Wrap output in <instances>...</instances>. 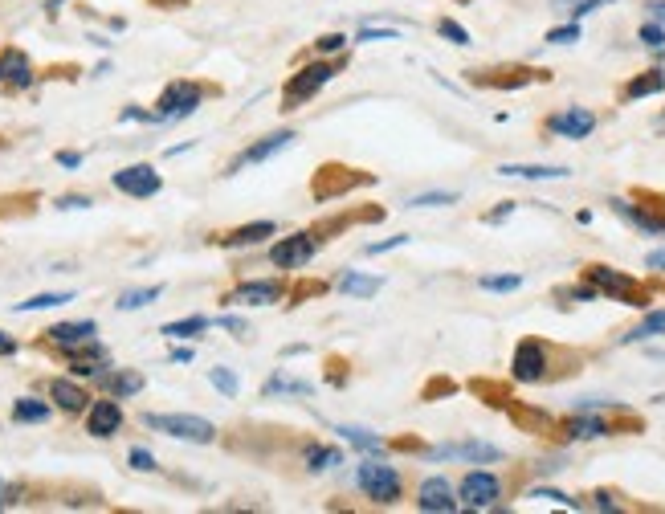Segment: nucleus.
<instances>
[{"label": "nucleus", "mask_w": 665, "mask_h": 514, "mask_svg": "<svg viewBox=\"0 0 665 514\" xmlns=\"http://www.w3.org/2000/svg\"><path fill=\"white\" fill-rule=\"evenodd\" d=\"M584 278L596 286V294H608V298H617V302H629V306H649V302H653L649 290H645L637 278L612 270V266H588Z\"/></svg>", "instance_id": "f257e3e1"}, {"label": "nucleus", "mask_w": 665, "mask_h": 514, "mask_svg": "<svg viewBox=\"0 0 665 514\" xmlns=\"http://www.w3.org/2000/svg\"><path fill=\"white\" fill-rule=\"evenodd\" d=\"M143 425L156 433H168V437H180V441H192V445H209L217 437L213 421L192 417V413H147Z\"/></svg>", "instance_id": "f03ea898"}, {"label": "nucleus", "mask_w": 665, "mask_h": 514, "mask_svg": "<svg viewBox=\"0 0 665 514\" xmlns=\"http://www.w3.org/2000/svg\"><path fill=\"white\" fill-rule=\"evenodd\" d=\"M335 74H339V66H331V62H315V66L290 74V82H286V90H282V111H298L302 102L315 98Z\"/></svg>", "instance_id": "7ed1b4c3"}, {"label": "nucleus", "mask_w": 665, "mask_h": 514, "mask_svg": "<svg viewBox=\"0 0 665 514\" xmlns=\"http://www.w3.org/2000/svg\"><path fill=\"white\" fill-rule=\"evenodd\" d=\"M204 102V86H196V82H168L164 86V94H160V102H156V119L160 123H168V119H184V115H192L196 107Z\"/></svg>", "instance_id": "20e7f679"}, {"label": "nucleus", "mask_w": 665, "mask_h": 514, "mask_svg": "<svg viewBox=\"0 0 665 514\" xmlns=\"http://www.w3.org/2000/svg\"><path fill=\"white\" fill-rule=\"evenodd\" d=\"M355 482H360V490L380 506H392L400 498V474L392 466H380V461H364V466L355 470Z\"/></svg>", "instance_id": "39448f33"}, {"label": "nucleus", "mask_w": 665, "mask_h": 514, "mask_svg": "<svg viewBox=\"0 0 665 514\" xmlns=\"http://www.w3.org/2000/svg\"><path fill=\"white\" fill-rule=\"evenodd\" d=\"M547 368H551V351H547V343H539V339H523V343L515 347V359H510V376H515L519 384H539V380L547 376Z\"/></svg>", "instance_id": "423d86ee"}, {"label": "nucleus", "mask_w": 665, "mask_h": 514, "mask_svg": "<svg viewBox=\"0 0 665 514\" xmlns=\"http://www.w3.org/2000/svg\"><path fill=\"white\" fill-rule=\"evenodd\" d=\"M360 184H372V176H368V172H355V168L327 164V168L315 172L311 192H315V200H335V196H343V192H351V188H360Z\"/></svg>", "instance_id": "0eeeda50"}, {"label": "nucleus", "mask_w": 665, "mask_h": 514, "mask_svg": "<svg viewBox=\"0 0 665 514\" xmlns=\"http://www.w3.org/2000/svg\"><path fill=\"white\" fill-rule=\"evenodd\" d=\"M462 498V506H470V510H490L498 498H502V482L490 474V470H474V474H466L462 478V490H457Z\"/></svg>", "instance_id": "6e6552de"}, {"label": "nucleus", "mask_w": 665, "mask_h": 514, "mask_svg": "<svg viewBox=\"0 0 665 514\" xmlns=\"http://www.w3.org/2000/svg\"><path fill=\"white\" fill-rule=\"evenodd\" d=\"M315 249H319L315 233H294V237H282V241L270 249V262H274L278 270H298V266L311 262Z\"/></svg>", "instance_id": "1a4fd4ad"}, {"label": "nucleus", "mask_w": 665, "mask_h": 514, "mask_svg": "<svg viewBox=\"0 0 665 514\" xmlns=\"http://www.w3.org/2000/svg\"><path fill=\"white\" fill-rule=\"evenodd\" d=\"M123 196H135V200H147V196H156L160 188H164V180H160V172L151 168V164H135V168H123V172H115V180H111Z\"/></svg>", "instance_id": "9d476101"}, {"label": "nucleus", "mask_w": 665, "mask_h": 514, "mask_svg": "<svg viewBox=\"0 0 665 514\" xmlns=\"http://www.w3.org/2000/svg\"><path fill=\"white\" fill-rule=\"evenodd\" d=\"M294 143V131H274V135H266V139H258V143H249L241 156L229 164V176L233 172H241V168H249V164H266L270 156H278V151H286Z\"/></svg>", "instance_id": "9b49d317"}, {"label": "nucleus", "mask_w": 665, "mask_h": 514, "mask_svg": "<svg viewBox=\"0 0 665 514\" xmlns=\"http://www.w3.org/2000/svg\"><path fill=\"white\" fill-rule=\"evenodd\" d=\"M429 457H437V461L457 457V461H482V466H490V461H502V449L490 445V441H453V445L429 449Z\"/></svg>", "instance_id": "f8f14e48"}, {"label": "nucleus", "mask_w": 665, "mask_h": 514, "mask_svg": "<svg viewBox=\"0 0 665 514\" xmlns=\"http://www.w3.org/2000/svg\"><path fill=\"white\" fill-rule=\"evenodd\" d=\"M417 506L425 514H453L462 502H457V494H453V486L445 478H425L421 490H417Z\"/></svg>", "instance_id": "ddd939ff"}, {"label": "nucleus", "mask_w": 665, "mask_h": 514, "mask_svg": "<svg viewBox=\"0 0 665 514\" xmlns=\"http://www.w3.org/2000/svg\"><path fill=\"white\" fill-rule=\"evenodd\" d=\"M547 131L564 135V139H588L596 131V115L588 107H572V111H559L547 119Z\"/></svg>", "instance_id": "4468645a"}, {"label": "nucleus", "mask_w": 665, "mask_h": 514, "mask_svg": "<svg viewBox=\"0 0 665 514\" xmlns=\"http://www.w3.org/2000/svg\"><path fill=\"white\" fill-rule=\"evenodd\" d=\"M282 298H286V286L274 282V278H266V282H245V286H237L225 302H233V306H274V302H282Z\"/></svg>", "instance_id": "2eb2a0df"}, {"label": "nucleus", "mask_w": 665, "mask_h": 514, "mask_svg": "<svg viewBox=\"0 0 665 514\" xmlns=\"http://www.w3.org/2000/svg\"><path fill=\"white\" fill-rule=\"evenodd\" d=\"M608 433H617V425L604 421V417H596L592 408H580L576 417L564 421V437H568V441H600V437H608Z\"/></svg>", "instance_id": "dca6fc26"}, {"label": "nucleus", "mask_w": 665, "mask_h": 514, "mask_svg": "<svg viewBox=\"0 0 665 514\" xmlns=\"http://www.w3.org/2000/svg\"><path fill=\"white\" fill-rule=\"evenodd\" d=\"M123 425V408L115 400H94L86 413V433L90 437H115Z\"/></svg>", "instance_id": "f3484780"}, {"label": "nucleus", "mask_w": 665, "mask_h": 514, "mask_svg": "<svg viewBox=\"0 0 665 514\" xmlns=\"http://www.w3.org/2000/svg\"><path fill=\"white\" fill-rule=\"evenodd\" d=\"M547 78L543 70H527V66H506V70H486V74H474V82L482 86H494V90H519L527 82H539Z\"/></svg>", "instance_id": "a211bd4d"}, {"label": "nucleus", "mask_w": 665, "mask_h": 514, "mask_svg": "<svg viewBox=\"0 0 665 514\" xmlns=\"http://www.w3.org/2000/svg\"><path fill=\"white\" fill-rule=\"evenodd\" d=\"M66 355H70V372H74V376H98L102 368L111 364L107 347H98L94 339H90V343H82V347H74V351H66Z\"/></svg>", "instance_id": "6ab92c4d"}, {"label": "nucleus", "mask_w": 665, "mask_h": 514, "mask_svg": "<svg viewBox=\"0 0 665 514\" xmlns=\"http://www.w3.org/2000/svg\"><path fill=\"white\" fill-rule=\"evenodd\" d=\"M0 86H13V90L33 86V66L21 49H5V54H0Z\"/></svg>", "instance_id": "aec40b11"}, {"label": "nucleus", "mask_w": 665, "mask_h": 514, "mask_svg": "<svg viewBox=\"0 0 665 514\" xmlns=\"http://www.w3.org/2000/svg\"><path fill=\"white\" fill-rule=\"evenodd\" d=\"M510 421H515L523 433H535V437H551L555 433V421L543 413V408H531V404H506Z\"/></svg>", "instance_id": "412c9836"}, {"label": "nucleus", "mask_w": 665, "mask_h": 514, "mask_svg": "<svg viewBox=\"0 0 665 514\" xmlns=\"http://www.w3.org/2000/svg\"><path fill=\"white\" fill-rule=\"evenodd\" d=\"M612 204V213L617 217H625L629 225H637L641 233H653V237H665V217H657V213H649V209H637V204H629V200H608Z\"/></svg>", "instance_id": "4be33fe9"}, {"label": "nucleus", "mask_w": 665, "mask_h": 514, "mask_svg": "<svg viewBox=\"0 0 665 514\" xmlns=\"http://www.w3.org/2000/svg\"><path fill=\"white\" fill-rule=\"evenodd\" d=\"M45 335H49V343H54V347H62V351H74V347L90 343V339L98 335V327H94L90 319H82V323H58V327H49Z\"/></svg>", "instance_id": "5701e85b"}, {"label": "nucleus", "mask_w": 665, "mask_h": 514, "mask_svg": "<svg viewBox=\"0 0 665 514\" xmlns=\"http://www.w3.org/2000/svg\"><path fill=\"white\" fill-rule=\"evenodd\" d=\"M498 176H506V180H564L568 168H551V164H502Z\"/></svg>", "instance_id": "b1692460"}, {"label": "nucleus", "mask_w": 665, "mask_h": 514, "mask_svg": "<svg viewBox=\"0 0 665 514\" xmlns=\"http://www.w3.org/2000/svg\"><path fill=\"white\" fill-rule=\"evenodd\" d=\"M49 396H54L58 408H66V413H82L86 408V392L74 380H49Z\"/></svg>", "instance_id": "393cba45"}, {"label": "nucleus", "mask_w": 665, "mask_h": 514, "mask_svg": "<svg viewBox=\"0 0 665 514\" xmlns=\"http://www.w3.org/2000/svg\"><path fill=\"white\" fill-rule=\"evenodd\" d=\"M278 229L270 225V221H253V225H241V229H233L229 237H221V245H229V249H237V245H258V241H266V237H274Z\"/></svg>", "instance_id": "a878e982"}, {"label": "nucleus", "mask_w": 665, "mask_h": 514, "mask_svg": "<svg viewBox=\"0 0 665 514\" xmlns=\"http://www.w3.org/2000/svg\"><path fill=\"white\" fill-rule=\"evenodd\" d=\"M661 90H665V74L661 70H645V74H637L625 86V102H637V98H649V94H661Z\"/></svg>", "instance_id": "bb28decb"}, {"label": "nucleus", "mask_w": 665, "mask_h": 514, "mask_svg": "<svg viewBox=\"0 0 665 514\" xmlns=\"http://www.w3.org/2000/svg\"><path fill=\"white\" fill-rule=\"evenodd\" d=\"M262 392H266V396H311L315 384H311V380H294V376H270Z\"/></svg>", "instance_id": "cd10ccee"}, {"label": "nucleus", "mask_w": 665, "mask_h": 514, "mask_svg": "<svg viewBox=\"0 0 665 514\" xmlns=\"http://www.w3.org/2000/svg\"><path fill=\"white\" fill-rule=\"evenodd\" d=\"M380 286H384V278H368V274H343L339 278V290L351 298H372V294H380Z\"/></svg>", "instance_id": "c85d7f7f"}, {"label": "nucleus", "mask_w": 665, "mask_h": 514, "mask_svg": "<svg viewBox=\"0 0 665 514\" xmlns=\"http://www.w3.org/2000/svg\"><path fill=\"white\" fill-rule=\"evenodd\" d=\"M13 421H17V425H41V421H49V404L25 396V400L13 404Z\"/></svg>", "instance_id": "c756f323"}, {"label": "nucleus", "mask_w": 665, "mask_h": 514, "mask_svg": "<svg viewBox=\"0 0 665 514\" xmlns=\"http://www.w3.org/2000/svg\"><path fill=\"white\" fill-rule=\"evenodd\" d=\"M102 384H107V392L119 396V400L143 392V376L139 372H111V376H102Z\"/></svg>", "instance_id": "7c9ffc66"}, {"label": "nucleus", "mask_w": 665, "mask_h": 514, "mask_svg": "<svg viewBox=\"0 0 665 514\" xmlns=\"http://www.w3.org/2000/svg\"><path fill=\"white\" fill-rule=\"evenodd\" d=\"M331 466H343V453L339 449H327V445H311V449H306V470H311V474H323Z\"/></svg>", "instance_id": "2f4dec72"}, {"label": "nucleus", "mask_w": 665, "mask_h": 514, "mask_svg": "<svg viewBox=\"0 0 665 514\" xmlns=\"http://www.w3.org/2000/svg\"><path fill=\"white\" fill-rule=\"evenodd\" d=\"M339 437H343L347 445H355V449H360V453H384V441H380V437H372L368 429H355V425H343V429H339Z\"/></svg>", "instance_id": "473e14b6"}, {"label": "nucleus", "mask_w": 665, "mask_h": 514, "mask_svg": "<svg viewBox=\"0 0 665 514\" xmlns=\"http://www.w3.org/2000/svg\"><path fill=\"white\" fill-rule=\"evenodd\" d=\"M653 335H665V311H649L641 327H633L621 343H641V339H653Z\"/></svg>", "instance_id": "72a5a7b5"}, {"label": "nucleus", "mask_w": 665, "mask_h": 514, "mask_svg": "<svg viewBox=\"0 0 665 514\" xmlns=\"http://www.w3.org/2000/svg\"><path fill=\"white\" fill-rule=\"evenodd\" d=\"M164 294V286H143V290H127V294H119V311H139V306H147V302H156Z\"/></svg>", "instance_id": "f704fd0d"}, {"label": "nucleus", "mask_w": 665, "mask_h": 514, "mask_svg": "<svg viewBox=\"0 0 665 514\" xmlns=\"http://www.w3.org/2000/svg\"><path fill=\"white\" fill-rule=\"evenodd\" d=\"M74 302L70 290H58V294H33L29 302H17V311H49V306H66Z\"/></svg>", "instance_id": "c9c22d12"}, {"label": "nucleus", "mask_w": 665, "mask_h": 514, "mask_svg": "<svg viewBox=\"0 0 665 514\" xmlns=\"http://www.w3.org/2000/svg\"><path fill=\"white\" fill-rule=\"evenodd\" d=\"M213 319H204V315H192V319H180V323H168L164 335L168 339H188V335H200V331H209Z\"/></svg>", "instance_id": "e433bc0d"}, {"label": "nucleus", "mask_w": 665, "mask_h": 514, "mask_svg": "<svg viewBox=\"0 0 665 514\" xmlns=\"http://www.w3.org/2000/svg\"><path fill=\"white\" fill-rule=\"evenodd\" d=\"M478 286L490 290V294H510V290L523 286V278L519 274H486V278H478Z\"/></svg>", "instance_id": "4c0bfd02"}, {"label": "nucleus", "mask_w": 665, "mask_h": 514, "mask_svg": "<svg viewBox=\"0 0 665 514\" xmlns=\"http://www.w3.org/2000/svg\"><path fill=\"white\" fill-rule=\"evenodd\" d=\"M604 5H617V0H551V9H564L572 17H584V13H596Z\"/></svg>", "instance_id": "58836bf2"}, {"label": "nucleus", "mask_w": 665, "mask_h": 514, "mask_svg": "<svg viewBox=\"0 0 665 514\" xmlns=\"http://www.w3.org/2000/svg\"><path fill=\"white\" fill-rule=\"evenodd\" d=\"M441 204H457V192H421L408 200V209H441Z\"/></svg>", "instance_id": "ea45409f"}, {"label": "nucleus", "mask_w": 665, "mask_h": 514, "mask_svg": "<svg viewBox=\"0 0 665 514\" xmlns=\"http://www.w3.org/2000/svg\"><path fill=\"white\" fill-rule=\"evenodd\" d=\"M209 384H213L221 396H229V400H233V396H237V388H241V384H237V376H233L229 368H213V372H209Z\"/></svg>", "instance_id": "a19ab883"}, {"label": "nucleus", "mask_w": 665, "mask_h": 514, "mask_svg": "<svg viewBox=\"0 0 665 514\" xmlns=\"http://www.w3.org/2000/svg\"><path fill=\"white\" fill-rule=\"evenodd\" d=\"M531 498H543V502H559V506H568V510H580V506H584L580 498H572V494H564V490H551V486H539V490H531Z\"/></svg>", "instance_id": "79ce46f5"}, {"label": "nucleus", "mask_w": 665, "mask_h": 514, "mask_svg": "<svg viewBox=\"0 0 665 514\" xmlns=\"http://www.w3.org/2000/svg\"><path fill=\"white\" fill-rule=\"evenodd\" d=\"M470 388H474V392H478V396H482L486 404H510V396H506V388H502V384H486V380H474Z\"/></svg>", "instance_id": "37998d69"}, {"label": "nucleus", "mask_w": 665, "mask_h": 514, "mask_svg": "<svg viewBox=\"0 0 665 514\" xmlns=\"http://www.w3.org/2000/svg\"><path fill=\"white\" fill-rule=\"evenodd\" d=\"M437 33H441L445 41H453V45H470V33H466L462 25H457V21H441Z\"/></svg>", "instance_id": "c03bdc74"}, {"label": "nucleus", "mask_w": 665, "mask_h": 514, "mask_svg": "<svg viewBox=\"0 0 665 514\" xmlns=\"http://www.w3.org/2000/svg\"><path fill=\"white\" fill-rule=\"evenodd\" d=\"M547 41H551V45H572V41H580V25L572 21V25H564V29H551Z\"/></svg>", "instance_id": "a18cd8bd"}, {"label": "nucleus", "mask_w": 665, "mask_h": 514, "mask_svg": "<svg viewBox=\"0 0 665 514\" xmlns=\"http://www.w3.org/2000/svg\"><path fill=\"white\" fill-rule=\"evenodd\" d=\"M641 41L653 45V49H661L665 45V25H641Z\"/></svg>", "instance_id": "49530a36"}, {"label": "nucleus", "mask_w": 665, "mask_h": 514, "mask_svg": "<svg viewBox=\"0 0 665 514\" xmlns=\"http://www.w3.org/2000/svg\"><path fill=\"white\" fill-rule=\"evenodd\" d=\"M131 466L147 474V470H156V457H151L147 449H139V445H135V449H131Z\"/></svg>", "instance_id": "de8ad7c7"}, {"label": "nucleus", "mask_w": 665, "mask_h": 514, "mask_svg": "<svg viewBox=\"0 0 665 514\" xmlns=\"http://www.w3.org/2000/svg\"><path fill=\"white\" fill-rule=\"evenodd\" d=\"M404 241H408V237H388V241H372V245H368L364 253H368V257H380V253H388V249H400Z\"/></svg>", "instance_id": "09e8293b"}, {"label": "nucleus", "mask_w": 665, "mask_h": 514, "mask_svg": "<svg viewBox=\"0 0 665 514\" xmlns=\"http://www.w3.org/2000/svg\"><path fill=\"white\" fill-rule=\"evenodd\" d=\"M217 327H229L237 339H249L253 331H249V323H241V319H233V315H225V319H217Z\"/></svg>", "instance_id": "8fccbe9b"}, {"label": "nucleus", "mask_w": 665, "mask_h": 514, "mask_svg": "<svg viewBox=\"0 0 665 514\" xmlns=\"http://www.w3.org/2000/svg\"><path fill=\"white\" fill-rule=\"evenodd\" d=\"M343 45H347V37H343V33H327V37L319 41V49H323V54H339Z\"/></svg>", "instance_id": "3c124183"}, {"label": "nucleus", "mask_w": 665, "mask_h": 514, "mask_svg": "<svg viewBox=\"0 0 665 514\" xmlns=\"http://www.w3.org/2000/svg\"><path fill=\"white\" fill-rule=\"evenodd\" d=\"M592 498H596V502H592V506H596V510H621V502H617V494H608V490H600V494H592Z\"/></svg>", "instance_id": "603ef678"}, {"label": "nucleus", "mask_w": 665, "mask_h": 514, "mask_svg": "<svg viewBox=\"0 0 665 514\" xmlns=\"http://www.w3.org/2000/svg\"><path fill=\"white\" fill-rule=\"evenodd\" d=\"M360 41H396V29H364Z\"/></svg>", "instance_id": "864d4df0"}, {"label": "nucleus", "mask_w": 665, "mask_h": 514, "mask_svg": "<svg viewBox=\"0 0 665 514\" xmlns=\"http://www.w3.org/2000/svg\"><path fill=\"white\" fill-rule=\"evenodd\" d=\"M453 388H457V384H453V380H433V384H429V388H425V400H433V396H441V392H445V396H449V392H453Z\"/></svg>", "instance_id": "5fc2aeb1"}, {"label": "nucleus", "mask_w": 665, "mask_h": 514, "mask_svg": "<svg viewBox=\"0 0 665 514\" xmlns=\"http://www.w3.org/2000/svg\"><path fill=\"white\" fill-rule=\"evenodd\" d=\"M510 213H515V200H506V204H498V209H494V213H486V221H490V225H498V221H506Z\"/></svg>", "instance_id": "6e6d98bb"}, {"label": "nucleus", "mask_w": 665, "mask_h": 514, "mask_svg": "<svg viewBox=\"0 0 665 514\" xmlns=\"http://www.w3.org/2000/svg\"><path fill=\"white\" fill-rule=\"evenodd\" d=\"M58 209H90V196H62Z\"/></svg>", "instance_id": "4d7b16f0"}, {"label": "nucleus", "mask_w": 665, "mask_h": 514, "mask_svg": "<svg viewBox=\"0 0 665 514\" xmlns=\"http://www.w3.org/2000/svg\"><path fill=\"white\" fill-rule=\"evenodd\" d=\"M645 266H649V270H657V274H665V249H653V253L645 257Z\"/></svg>", "instance_id": "13d9d810"}, {"label": "nucleus", "mask_w": 665, "mask_h": 514, "mask_svg": "<svg viewBox=\"0 0 665 514\" xmlns=\"http://www.w3.org/2000/svg\"><path fill=\"white\" fill-rule=\"evenodd\" d=\"M58 164H62V168H78L82 156H78V151H58Z\"/></svg>", "instance_id": "bf43d9fd"}, {"label": "nucleus", "mask_w": 665, "mask_h": 514, "mask_svg": "<svg viewBox=\"0 0 665 514\" xmlns=\"http://www.w3.org/2000/svg\"><path fill=\"white\" fill-rule=\"evenodd\" d=\"M649 17H653L657 25H665V0H653V5H649Z\"/></svg>", "instance_id": "052dcab7"}, {"label": "nucleus", "mask_w": 665, "mask_h": 514, "mask_svg": "<svg viewBox=\"0 0 665 514\" xmlns=\"http://www.w3.org/2000/svg\"><path fill=\"white\" fill-rule=\"evenodd\" d=\"M0 355H17V339H9L5 331H0Z\"/></svg>", "instance_id": "680f3d73"}, {"label": "nucleus", "mask_w": 665, "mask_h": 514, "mask_svg": "<svg viewBox=\"0 0 665 514\" xmlns=\"http://www.w3.org/2000/svg\"><path fill=\"white\" fill-rule=\"evenodd\" d=\"M188 359H192V347H176L172 351V364H188Z\"/></svg>", "instance_id": "e2e57ef3"}, {"label": "nucleus", "mask_w": 665, "mask_h": 514, "mask_svg": "<svg viewBox=\"0 0 665 514\" xmlns=\"http://www.w3.org/2000/svg\"><path fill=\"white\" fill-rule=\"evenodd\" d=\"M0 510H5V482H0Z\"/></svg>", "instance_id": "0e129e2a"}]
</instances>
